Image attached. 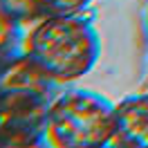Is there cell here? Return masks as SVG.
I'll return each mask as SVG.
<instances>
[{
    "instance_id": "cell-5",
    "label": "cell",
    "mask_w": 148,
    "mask_h": 148,
    "mask_svg": "<svg viewBox=\"0 0 148 148\" xmlns=\"http://www.w3.org/2000/svg\"><path fill=\"white\" fill-rule=\"evenodd\" d=\"M90 0H0V7L18 23L40 20L49 16H74L81 14Z\"/></svg>"
},
{
    "instance_id": "cell-4",
    "label": "cell",
    "mask_w": 148,
    "mask_h": 148,
    "mask_svg": "<svg viewBox=\"0 0 148 148\" xmlns=\"http://www.w3.org/2000/svg\"><path fill=\"white\" fill-rule=\"evenodd\" d=\"M112 144L148 148V94L130 97L117 106Z\"/></svg>"
},
{
    "instance_id": "cell-2",
    "label": "cell",
    "mask_w": 148,
    "mask_h": 148,
    "mask_svg": "<svg viewBox=\"0 0 148 148\" xmlns=\"http://www.w3.org/2000/svg\"><path fill=\"white\" fill-rule=\"evenodd\" d=\"M114 110L117 106L90 90L58 94L47 114V139L63 148H92L112 144Z\"/></svg>"
},
{
    "instance_id": "cell-7",
    "label": "cell",
    "mask_w": 148,
    "mask_h": 148,
    "mask_svg": "<svg viewBox=\"0 0 148 148\" xmlns=\"http://www.w3.org/2000/svg\"><path fill=\"white\" fill-rule=\"evenodd\" d=\"M0 65H2V61H0Z\"/></svg>"
},
{
    "instance_id": "cell-6",
    "label": "cell",
    "mask_w": 148,
    "mask_h": 148,
    "mask_svg": "<svg viewBox=\"0 0 148 148\" xmlns=\"http://www.w3.org/2000/svg\"><path fill=\"white\" fill-rule=\"evenodd\" d=\"M20 25L11 14L0 7V61L16 54V47L20 43Z\"/></svg>"
},
{
    "instance_id": "cell-3",
    "label": "cell",
    "mask_w": 148,
    "mask_h": 148,
    "mask_svg": "<svg viewBox=\"0 0 148 148\" xmlns=\"http://www.w3.org/2000/svg\"><path fill=\"white\" fill-rule=\"evenodd\" d=\"M52 99L0 90V146H36L47 141Z\"/></svg>"
},
{
    "instance_id": "cell-1",
    "label": "cell",
    "mask_w": 148,
    "mask_h": 148,
    "mask_svg": "<svg viewBox=\"0 0 148 148\" xmlns=\"http://www.w3.org/2000/svg\"><path fill=\"white\" fill-rule=\"evenodd\" d=\"M25 54L56 83L74 81L92 70L99 58V36L83 16H49L25 38Z\"/></svg>"
}]
</instances>
